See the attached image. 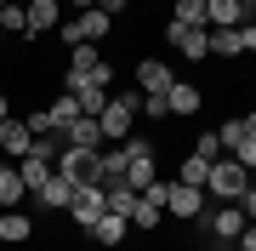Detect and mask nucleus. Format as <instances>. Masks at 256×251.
<instances>
[{
    "label": "nucleus",
    "instance_id": "39",
    "mask_svg": "<svg viewBox=\"0 0 256 251\" xmlns=\"http://www.w3.org/2000/svg\"><path fill=\"white\" fill-rule=\"evenodd\" d=\"M6 114H12V109H6V97H0V120H6Z\"/></svg>",
    "mask_w": 256,
    "mask_h": 251
},
{
    "label": "nucleus",
    "instance_id": "14",
    "mask_svg": "<svg viewBox=\"0 0 256 251\" xmlns=\"http://www.w3.org/2000/svg\"><path fill=\"white\" fill-rule=\"evenodd\" d=\"M63 143H68V149H102V126L92 120V114H80V120L63 126Z\"/></svg>",
    "mask_w": 256,
    "mask_h": 251
},
{
    "label": "nucleus",
    "instance_id": "31",
    "mask_svg": "<svg viewBox=\"0 0 256 251\" xmlns=\"http://www.w3.org/2000/svg\"><path fill=\"white\" fill-rule=\"evenodd\" d=\"M86 80H92V86H102V92H108V80H114V63H97V69H92V75H86Z\"/></svg>",
    "mask_w": 256,
    "mask_h": 251
},
{
    "label": "nucleus",
    "instance_id": "8",
    "mask_svg": "<svg viewBox=\"0 0 256 251\" xmlns=\"http://www.w3.org/2000/svg\"><path fill=\"white\" fill-rule=\"evenodd\" d=\"M165 188H171V183H160V177H154V183L137 194V211H131V223H137V228H160V223H165Z\"/></svg>",
    "mask_w": 256,
    "mask_h": 251
},
{
    "label": "nucleus",
    "instance_id": "26",
    "mask_svg": "<svg viewBox=\"0 0 256 251\" xmlns=\"http://www.w3.org/2000/svg\"><path fill=\"white\" fill-rule=\"evenodd\" d=\"M0 35H28V12L23 6H0Z\"/></svg>",
    "mask_w": 256,
    "mask_h": 251
},
{
    "label": "nucleus",
    "instance_id": "12",
    "mask_svg": "<svg viewBox=\"0 0 256 251\" xmlns=\"http://www.w3.org/2000/svg\"><path fill=\"white\" fill-rule=\"evenodd\" d=\"M28 149H34L28 120H12V114H6V120H0V154H6V160H23Z\"/></svg>",
    "mask_w": 256,
    "mask_h": 251
},
{
    "label": "nucleus",
    "instance_id": "23",
    "mask_svg": "<svg viewBox=\"0 0 256 251\" xmlns=\"http://www.w3.org/2000/svg\"><path fill=\"white\" fill-rule=\"evenodd\" d=\"M239 52H245L239 29H210V57H239Z\"/></svg>",
    "mask_w": 256,
    "mask_h": 251
},
{
    "label": "nucleus",
    "instance_id": "28",
    "mask_svg": "<svg viewBox=\"0 0 256 251\" xmlns=\"http://www.w3.org/2000/svg\"><path fill=\"white\" fill-rule=\"evenodd\" d=\"M228 154H234V160H239V166H245V171H256V137H250V131H245V137L234 143Z\"/></svg>",
    "mask_w": 256,
    "mask_h": 251
},
{
    "label": "nucleus",
    "instance_id": "41",
    "mask_svg": "<svg viewBox=\"0 0 256 251\" xmlns=\"http://www.w3.org/2000/svg\"><path fill=\"white\" fill-rule=\"evenodd\" d=\"M0 46H6V35H0Z\"/></svg>",
    "mask_w": 256,
    "mask_h": 251
},
{
    "label": "nucleus",
    "instance_id": "25",
    "mask_svg": "<svg viewBox=\"0 0 256 251\" xmlns=\"http://www.w3.org/2000/svg\"><path fill=\"white\" fill-rule=\"evenodd\" d=\"M205 177H210V160L188 154V160H182V177H176V183H188V188H205Z\"/></svg>",
    "mask_w": 256,
    "mask_h": 251
},
{
    "label": "nucleus",
    "instance_id": "29",
    "mask_svg": "<svg viewBox=\"0 0 256 251\" xmlns=\"http://www.w3.org/2000/svg\"><path fill=\"white\" fill-rule=\"evenodd\" d=\"M142 120H171V109H165V97H142Z\"/></svg>",
    "mask_w": 256,
    "mask_h": 251
},
{
    "label": "nucleus",
    "instance_id": "1",
    "mask_svg": "<svg viewBox=\"0 0 256 251\" xmlns=\"http://www.w3.org/2000/svg\"><path fill=\"white\" fill-rule=\"evenodd\" d=\"M245 188H250V171L239 166L234 154L210 160V177H205V194L216 200V205H228V200H245Z\"/></svg>",
    "mask_w": 256,
    "mask_h": 251
},
{
    "label": "nucleus",
    "instance_id": "44",
    "mask_svg": "<svg viewBox=\"0 0 256 251\" xmlns=\"http://www.w3.org/2000/svg\"><path fill=\"white\" fill-rule=\"evenodd\" d=\"M0 6H6V0H0Z\"/></svg>",
    "mask_w": 256,
    "mask_h": 251
},
{
    "label": "nucleus",
    "instance_id": "38",
    "mask_svg": "<svg viewBox=\"0 0 256 251\" xmlns=\"http://www.w3.org/2000/svg\"><path fill=\"white\" fill-rule=\"evenodd\" d=\"M239 6H245V18H250V12H256V0H239Z\"/></svg>",
    "mask_w": 256,
    "mask_h": 251
},
{
    "label": "nucleus",
    "instance_id": "37",
    "mask_svg": "<svg viewBox=\"0 0 256 251\" xmlns=\"http://www.w3.org/2000/svg\"><path fill=\"white\" fill-rule=\"evenodd\" d=\"M74 6H80V12H92V6H97V0H74Z\"/></svg>",
    "mask_w": 256,
    "mask_h": 251
},
{
    "label": "nucleus",
    "instance_id": "4",
    "mask_svg": "<svg viewBox=\"0 0 256 251\" xmlns=\"http://www.w3.org/2000/svg\"><path fill=\"white\" fill-rule=\"evenodd\" d=\"M102 211H108V188H102V183H80V188H74V200H68V223L92 228Z\"/></svg>",
    "mask_w": 256,
    "mask_h": 251
},
{
    "label": "nucleus",
    "instance_id": "15",
    "mask_svg": "<svg viewBox=\"0 0 256 251\" xmlns=\"http://www.w3.org/2000/svg\"><path fill=\"white\" fill-rule=\"evenodd\" d=\"M74 188H80V183H68L63 171H52V177H46V188H34V200H40V205H52V211H68Z\"/></svg>",
    "mask_w": 256,
    "mask_h": 251
},
{
    "label": "nucleus",
    "instance_id": "10",
    "mask_svg": "<svg viewBox=\"0 0 256 251\" xmlns=\"http://www.w3.org/2000/svg\"><path fill=\"white\" fill-rule=\"evenodd\" d=\"M165 217H205V188L171 183L165 188Z\"/></svg>",
    "mask_w": 256,
    "mask_h": 251
},
{
    "label": "nucleus",
    "instance_id": "24",
    "mask_svg": "<svg viewBox=\"0 0 256 251\" xmlns=\"http://www.w3.org/2000/svg\"><path fill=\"white\" fill-rule=\"evenodd\" d=\"M97 63H102L97 46H68V75H92Z\"/></svg>",
    "mask_w": 256,
    "mask_h": 251
},
{
    "label": "nucleus",
    "instance_id": "9",
    "mask_svg": "<svg viewBox=\"0 0 256 251\" xmlns=\"http://www.w3.org/2000/svg\"><path fill=\"white\" fill-rule=\"evenodd\" d=\"M171 86H176L171 63H160V57H142V63H137V92L142 97H165Z\"/></svg>",
    "mask_w": 256,
    "mask_h": 251
},
{
    "label": "nucleus",
    "instance_id": "43",
    "mask_svg": "<svg viewBox=\"0 0 256 251\" xmlns=\"http://www.w3.org/2000/svg\"><path fill=\"white\" fill-rule=\"evenodd\" d=\"M250 183H256V171H250Z\"/></svg>",
    "mask_w": 256,
    "mask_h": 251
},
{
    "label": "nucleus",
    "instance_id": "3",
    "mask_svg": "<svg viewBox=\"0 0 256 251\" xmlns=\"http://www.w3.org/2000/svg\"><path fill=\"white\" fill-rule=\"evenodd\" d=\"M108 29H114V18H108V12H74V18L68 23H57V35H63L68 40V46H97V40L102 35H108Z\"/></svg>",
    "mask_w": 256,
    "mask_h": 251
},
{
    "label": "nucleus",
    "instance_id": "42",
    "mask_svg": "<svg viewBox=\"0 0 256 251\" xmlns=\"http://www.w3.org/2000/svg\"><path fill=\"white\" fill-rule=\"evenodd\" d=\"M86 251H97V245H86Z\"/></svg>",
    "mask_w": 256,
    "mask_h": 251
},
{
    "label": "nucleus",
    "instance_id": "5",
    "mask_svg": "<svg viewBox=\"0 0 256 251\" xmlns=\"http://www.w3.org/2000/svg\"><path fill=\"white\" fill-rule=\"evenodd\" d=\"M165 46L182 52L188 63H205L210 57V29H182V23H165Z\"/></svg>",
    "mask_w": 256,
    "mask_h": 251
},
{
    "label": "nucleus",
    "instance_id": "21",
    "mask_svg": "<svg viewBox=\"0 0 256 251\" xmlns=\"http://www.w3.org/2000/svg\"><path fill=\"white\" fill-rule=\"evenodd\" d=\"M171 23H182V29H210V12H205V0H176V6H171Z\"/></svg>",
    "mask_w": 256,
    "mask_h": 251
},
{
    "label": "nucleus",
    "instance_id": "40",
    "mask_svg": "<svg viewBox=\"0 0 256 251\" xmlns=\"http://www.w3.org/2000/svg\"><path fill=\"white\" fill-rule=\"evenodd\" d=\"M6 6H28V0H6Z\"/></svg>",
    "mask_w": 256,
    "mask_h": 251
},
{
    "label": "nucleus",
    "instance_id": "16",
    "mask_svg": "<svg viewBox=\"0 0 256 251\" xmlns=\"http://www.w3.org/2000/svg\"><path fill=\"white\" fill-rule=\"evenodd\" d=\"M126 217H114V211H102L97 223H92V240H97V251H120V240H126Z\"/></svg>",
    "mask_w": 256,
    "mask_h": 251
},
{
    "label": "nucleus",
    "instance_id": "22",
    "mask_svg": "<svg viewBox=\"0 0 256 251\" xmlns=\"http://www.w3.org/2000/svg\"><path fill=\"white\" fill-rule=\"evenodd\" d=\"M46 114H52V131L63 137V126H68V120H80V103H74V92H57Z\"/></svg>",
    "mask_w": 256,
    "mask_h": 251
},
{
    "label": "nucleus",
    "instance_id": "27",
    "mask_svg": "<svg viewBox=\"0 0 256 251\" xmlns=\"http://www.w3.org/2000/svg\"><path fill=\"white\" fill-rule=\"evenodd\" d=\"M194 154H200V160H222L228 149H222V137H216V131H200V137H194Z\"/></svg>",
    "mask_w": 256,
    "mask_h": 251
},
{
    "label": "nucleus",
    "instance_id": "33",
    "mask_svg": "<svg viewBox=\"0 0 256 251\" xmlns=\"http://www.w3.org/2000/svg\"><path fill=\"white\" fill-rule=\"evenodd\" d=\"M234 245H239V251H256V223H245V234H239Z\"/></svg>",
    "mask_w": 256,
    "mask_h": 251
},
{
    "label": "nucleus",
    "instance_id": "34",
    "mask_svg": "<svg viewBox=\"0 0 256 251\" xmlns=\"http://www.w3.org/2000/svg\"><path fill=\"white\" fill-rule=\"evenodd\" d=\"M126 6H131V0H97V12H108V18H120Z\"/></svg>",
    "mask_w": 256,
    "mask_h": 251
},
{
    "label": "nucleus",
    "instance_id": "11",
    "mask_svg": "<svg viewBox=\"0 0 256 251\" xmlns=\"http://www.w3.org/2000/svg\"><path fill=\"white\" fill-rule=\"evenodd\" d=\"M165 109H171V120H194V114L205 109V92H200V86H188V80H176L171 92H165Z\"/></svg>",
    "mask_w": 256,
    "mask_h": 251
},
{
    "label": "nucleus",
    "instance_id": "2",
    "mask_svg": "<svg viewBox=\"0 0 256 251\" xmlns=\"http://www.w3.org/2000/svg\"><path fill=\"white\" fill-rule=\"evenodd\" d=\"M137 97H142V92L108 97V109L97 114V126H102V143H126L131 131H137Z\"/></svg>",
    "mask_w": 256,
    "mask_h": 251
},
{
    "label": "nucleus",
    "instance_id": "7",
    "mask_svg": "<svg viewBox=\"0 0 256 251\" xmlns=\"http://www.w3.org/2000/svg\"><path fill=\"white\" fill-rule=\"evenodd\" d=\"M57 171L68 177V183H97V149H57Z\"/></svg>",
    "mask_w": 256,
    "mask_h": 251
},
{
    "label": "nucleus",
    "instance_id": "35",
    "mask_svg": "<svg viewBox=\"0 0 256 251\" xmlns=\"http://www.w3.org/2000/svg\"><path fill=\"white\" fill-rule=\"evenodd\" d=\"M239 205H245V217H250V223H256V183L245 188V200H239Z\"/></svg>",
    "mask_w": 256,
    "mask_h": 251
},
{
    "label": "nucleus",
    "instance_id": "13",
    "mask_svg": "<svg viewBox=\"0 0 256 251\" xmlns=\"http://www.w3.org/2000/svg\"><path fill=\"white\" fill-rule=\"evenodd\" d=\"M28 35H52L57 23H63V0H28Z\"/></svg>",
    "mask_w": 256,
    "mask_h": 251
},
{
    "label": "nucleus",
    "instance_id": "36",
    "mask_svg": "<svg viewBox=\"0 0 256 251\" xmlns=\"http://www.w3.org/2000/svg\"><path fill=\"white\" fill-rule=\"evenodd\" d=\"M239 126H245V131H250V137H256V109H250V114H245V120H239Z\"/></svg>",
    "mask_w": 256,
    "mask_h": 251
},
{
    "label": "nucleus",
    "instance_id": "18",
    "mask_svg": "<svg viewBox=\"0 0 256 251\" xmlns=\"http://www.w3.org/2000/svg\"><path fill=\"white\" fill-rule=\"evenodd\" d=\"M28 234H34V217H23V211H0V240H6V245H23Z\"/></svg>",
    "mask_w": 256,
    "mask_h": 251
},
{
    "label": "nucleus",
    "instance_id": "17",
    "mask_svg": "<svg viewBox=\"0 0 256 251\" xmlns=\"http://www.w3.org/2000/svg\"><path fill=\"white\" fill-rule=\"evenodd\" d=\"M23 177H18V166H0V211H18L23 205Z\"/></svg>",
    "mask_w": 256,
    "mask_h": 251
},
{
    "label": "nucleus",
    "instance_id": "30",
    "mask_svg": "<svg viewBox=\"0 0 256 251\" xmlns=\"http://www.w3.org/2000/svg\"><path fill=\"white\" fill-rule=\"evenodd\" d=\"M216 137H222V149H234V143L245 137V126H239V120H222V126H216Z\"/></svg>",
    "mask_w": 256,
    "mask_h": 251
},
{
    "label": "nucleus",
    "instance_id": "6",
    "mask_svg": "<svg viewBox=\"0 0 256 251\" xmlns=\"http://www.w3.org/2000/svg\"><path fill=\"white\" fill-rule=\"evenodd\" d=\"M245 223H250V217H245V205H239V200H228V205H216V211H205V228L216 234L222 245H234L239 234H245Z\"/></svg>",
    "mask_w": 256,
    "mask_h": 251
},
{
    "label": "nucleus",
    "instance_id": "19",
    "mask_svg": "<svg viewBox=\"0 0 256 251\" xmlns=\"http://www.w3.org/2000/svg\"><path fill=\"white\" fill-rule=\"evenodd\" d=\"M205 12H210V29H239L245 23V6L239 0H205Z\"/></svg>",
    "mask_w": 256,
    "mask_h": 251
},
{
    "label": "nucleus",
    "instance_id": "32",
    "mask_svg": "<svg viewBox=\"0 0 256 251\" xmlns=\"http://www.w3.org/2000/svg\"><path fill=\"white\" fill-rule=\"evenodd\" d=\"M239 40H245V52H256V23H250V18L239 23Z\"/></svg>",
    "mask_w": 256,
    "mask_h": 251
},
{
    "label": "nucleus",
    "instance_id": "20",
    "mask_svg": "<svg viewBox=\"0 0 256 251\" xmlns=\"http://www.w3.org/2000/svg\"><path fill=\"white\" fill-rule=\"evenodd\" d=\"M102 188H108V211L131 223V211H137V188H131L126 177H120V183H102Z\"/></svg>",
    "mask_w": 256,
    "mask_h": 251
}]
</instances>
